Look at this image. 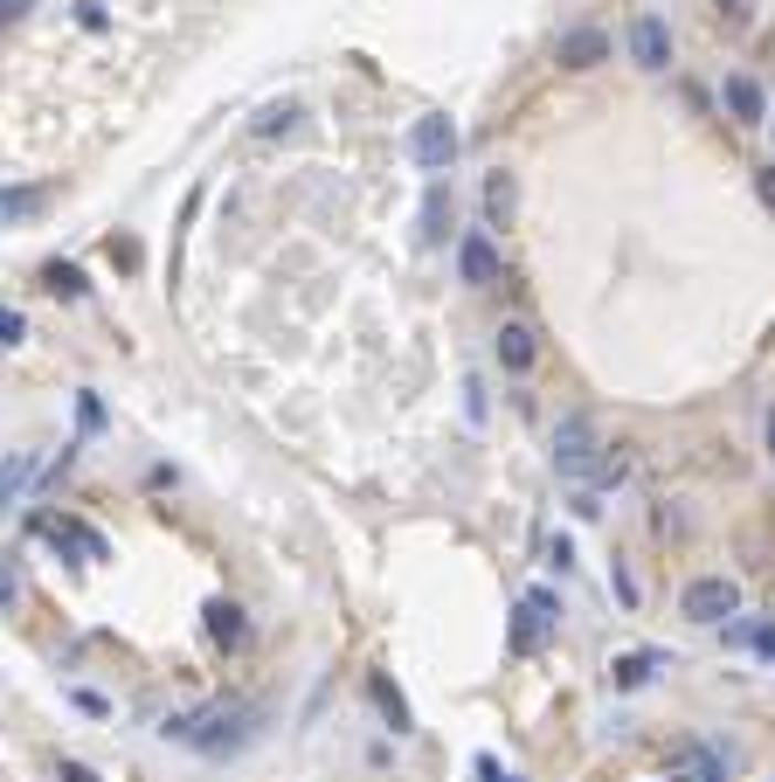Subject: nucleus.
<instances>
[{"label": "nucleus", "instance_id": "27", "mask_svg": "<svg viewBox=\"0 0 775 782\" xmlns=\"http://www.w3.org/2000/svg\"><path fill=\"white\" fill-rule=\"evenodd\" d=\"M768 451H775V415H768Z\"/></svg>", "mask_w": 775, "mask_h": 782}, {"label": "nucleus", "instance_id": "17", "mask_svg": "<svg viewBox=\"0 0 775 782\" xmlns=\"http://www.w3.org/2000/svg\"><path fill=\"white\" fill-rule=\"evenodd\" d=\"M686 775L692 782H728V762H720L713 748H686Z\"/></svg>", "mask_w": 775, "mask_h": 782}, {"label": "nucleus", "instance_id": "19", "mask_svg": "<svg viewBox=\"0 0 775 782\" xmlns=\"http://www.w3.org/2000/svg\"><path fill=\"white\" fill-rule=\"evenodd\" d=\"M374 699H381V714L395 720V735H408V699H402L395 686H388V679H374Z\"/></svg>", "mask_w": 775, "mask_h": 782}, {"label": "nucleus", "instance_id": "22", "mask_svg": "<svg viewBox=\"0 0 775 782\" xmlns=\"http://www.w3.org/2000/svg\"><path fill=\"white\" fill-rule=\"evenodd\" d=\"M720 14H728L734 29H741V21H755V0H720Z\"/></svg>", "mask_w": 775, "mask_h": 782}, {"label": "nucleus", "instance_id": "26", "mask_svg": "<svg viewBox=\"0 0 775 782\" xmlns=\"http://www.w3.org/2000/svg\"><path fill=\"white\" fill-rule=\"evenodd\" d=\"M0 8H8V21H21V14H29V8H35V0H0Z\"/></svg>", "mask_w": 775, "mask_h": 782}, {"label": "nucleus", "instance_id": "2", "mask_svg": "<svg viewBox=\"0 0 775 782\" xmlns=\"http://www.w3.org/2000/svg\"><path fill=\"white\" fill-rule=\"evenodd\" d=\"M596 457H603L596 423H588V415H561V423H554V472L588 478V472H596Z\"/></svg>", "mask_w": 775, "mask_h": 782}, {"label": "nucleus", "instance_id": "3", "mask_svg": "<svg viewBox=\"0 0 775 782\" xmlns=\"http://www.w3.org/2000/svg\"><path fill=\"white\" fill-rule=\"evenodd\" d=\"M679 610H686L692 623H728V616H741V589H734L728 575H700V582H686Z\"/></svg>", "mask_w": 775, "mask_h": 782}, {"label": "nucleus", "instance_id": "20", "mask_svg": "<svg viewBox=\"0 0 775 782\" xmlns=\"http://www.w3.org/2000/svg\"><path fill=\"white\" fill-rule=\"evenodd\" d=\"M35 208H42V194H35V188H14V194H8V222H29Z\"/></svg>", "mask_w": 775, "mask_h": 782}, {"label": "nucleus", "instance_id": "5", "mask_svg": "<svg viewBox=\"0 0 775 782\" xmlns=\"http://www.w3.org/2000/svg\"><path fill=\"white\" fill-rule=\"evenodd\" d=\"M548 631H554V595L548 589H527L520 616H512V651H540V644H548Z\"/></svg>", "mask_w": 775, "mask_h": 782}, {"label": "nucleus", "instance_id": "8", "mask_svg": "<svg viewBox=\"0 0 775 782\" xmlns=\"http://www.w3.org/2000/svg\"><path fill=\"white\" fill-rule=\"evenodd\" d=\"M492 353H499V368H506V374H527L533 360H540V332H533L527 319H506V326H499V347H492Z\"/></svg>", "mask_w": 775, "mask_h": 782}, {"label": "nucleus", "instance_id": "21", "mask_svg": "<svg viewBox=\"0 0 775 782\" xmlns=\"http://www.w3.org/2000/svg\"><path fill=\"white\" fill-rule=\"evenodd\" d=\"M284 125H291V104H270V112H264V118H256V133H264V139H270V133H284Z\"/></svg>", "mask_w": 775, "mask_h": 782}, {"label": "nucleus", "instance_id": "4", "mask_svg": "<svg viewBox=\"0 0 775 782\" xmlns=\"http://www.w3.org/2000/svg\"><path fill=\"white\" fill-rule=\"evenodd\" d=\"M408 160L429 167V173H444L457 160V125L450 118H416V125H408Z\"/></svg>", "mask_w": 775, "mask_h": 782}, {"label": "nucleus", "instance_id": "10", "mask_svg": "<svg viewBox=\"0 0 775 782\" xmlns=\"http://www.w3.org/2000/svg\"><path fill=\"white\" fill-rule=\"evenodd\" d=\"M554 56H561V70H596V63H609V35L603 29H567Z\"/></svg>", "mask_w": 775, "mask_h": 782}, {"label": "nucleus", "instance_id": "12", "mask_svg": "<svg viewBox=\"0 0 775 782\" xmlns=\"http://www.w3.org/2000/svg\"><path fill=\"white\" fill-rule=\"evenodd\" d=\"M630 478V443H603V457H596V472H588V485L609 492V485H624Z\"/></svg>", "mask_w": 775, "mask_h": 782}, {"label": "nucleus", "instance_id": "15", "mask_svg": "<svg viewBox=\"0 0 775 782\" xmlns=\"http://www.w3.org/2000/svg\"><path fill=\"white\" fill-rule=\"evenodd\" d=\"M42 292L49 298H84V271H76V264H49L42 271Z\"/></svg>", "mask_w": 775, "mask_h": 782}, {"label": "nucleus", "instance_id": "24", "mask_svg": "<svg viewBox=\"0 0 775 782\" xmlns=\"http://www.w3.org/2000/svg\"><path fill=\"white\" fill-rule=\"evenodd\" d=\"M478 775H485V782H520V775H506V769L492 762V754H485V762H478Z\"/></svg>", "mask_w": 775, "mask_h": 782}, {"label": "nucleus", "instance_id": "6", "mask_svg": "<svg viewBox=\"0 0 775 782\" xmlns=\"http://www.w3.org/2000/svg\"><path fill=\"white\" fill-rule=\"evenodd\" d=\"M35 533L49 540V547H76V554H84V561H105L112 554V547H105V533H97V527H76V519H35Z\"/></svg>", "mask_w": 775, "mask_h": 782}, {"label": "nucleus", "instance_id": "13", "mask_svg": "<svg viewBox=\"0 0 775 782\" xmlns=\"http://www.w3.org/2000/svg\"><path fill=\"white\" fill-rule=\"evenodd\" d=\"M651 672H658V651H624V658H616L609 665V686H644V679H651Z\"/></svg>", "mask_w": 775, "mask_h": 782}, {"label": "nucleus", "instance_id": "25", "mask_svg": "<svg viewBox=\"0 0 775 782\" xmlns=\"http://www.w3.org/2000/svg\"><path fill=\"white\" fill-rule=\"evenodd\" d=\"M755 188H762V201L775 208V167H762V173H755Z\"/></svg>", "mask_w": 775, "mask_h": 782}, {"label": "nucleus", "instance_id": "9", "mask_svg": "<svg viewBox=\"0 0 775 782\" xmlns=\"http://www.w3.org/2000/svg\"><path fill=\"white\" fill-rule=\"evenodd\" d=\"M457 271H464V284H478V292H485V284H499V250H492V236H464L457 243Z\"/></svg>", "mask_w": 775, "mask_h": 782}, {"label": "nucleus", "instance_id": "14", "mask_svg": "<svg viewBox=\"0 0 775 782\" xmlns=\"http://www.w3.org/2000/svg\"><path fill=\"white\" fill-rule=\"evenodd\" d=\"M209 637H215V644H229V651H236V644L250 637V623H243V610H236V603H209Z\"/></svg>", "mask_w": 775, "mask_h": 782}, {"label": "nucleus", "instance_id": "23", "mask_svg": "<svg viewBox=\"0 0 775 782\" xmlns=\"http://www.w3.org/2000/svg\"><path fill=\"white\" fill-rule=\"evenodd\" d=\"M21 332H29V319H21V311H8V319H0V340L21 347Z\"/></svg>", "mask_w": 775, "mask_h": 782}, {"label": "nucleus", "instance_id": "11", "mask_svg": "<svg viewBox=\"0 0 775 782\" xmlns=\"http://www.w3.org/2000/svg\"><path fill=\"white\" fill-rule=\"evenodd\" d=\"M720 104L734 112V125H762V118H768V97H762V84H755V76H728V91H720Z\"/></svg>", "mask_w": 775, "mask_h": 782}, {"label": "nucleus", "instance_id": "16", "mask_svg": "<svg viewBox=\"0 0 775 782\" xmlns=\"http://www.w3.org/2000/svg\"><path fill=\"white\" fill-rule=\"evenodd\" d=\"M485 215H492V222H512V173H492V180H485Z\"/></svg>", "mask_w": 775, "mask_h": 782}, {"label": "nucleus", "instance_id": "1", "mask_svg": "<svg viewBox=\"0 0 775 782\" xmlns=\"http://www.w3.org/2000/svg\"><path fill=\"white\" fill-rule=\"evenodd\" d=\"M243 727H250L243 707H201V714H173L167 741H188L201 754H229V748H243Z\"/></svg>", "mask_w": 775, "mask_h": 782}, {"label": "nucleus", "instance_id": "7", "mask_svg": "<svg viewBox=\"0 0 775 782\" xmlns=\"http://www.w3.org/2000/svg\"><path fill=\"white\" fill-rule=\"evenodd\" d=\"M630 56H637V70H665L671 63V29L658 14H637L630 21Z\"/></svg>", "mask_w": 775, "mask_h": 782}, {"label": "nucleus", "instance_id": "18", "mask_svg": "<svg viewBox=\"0 0 775 782\" xmlns=\"http://www.w3.org/2000/svg\"><path fill=\"white\" fill-rule=\"evenodd\" d=\"M444 222H450V194H444V188H429V208H423V236H429V243H444V236H450Z\"/></svg>", "mask_w": 775, "mask_h": 782}]
</instances>
